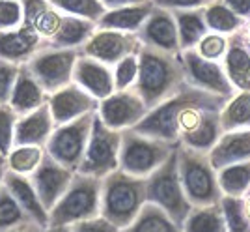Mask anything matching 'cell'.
Instances as JSON below:
<instances>
[{
    "instance_id": "obj_1",
    "label": "cell",
    "mask_w": 250,
    "mask_h": 232,
    "mask_svg": "<svg viewBox=\"0 0 250 232\" xmlns=\"http://www.w3.org/2000/svg\"><path fill=\"white\" fill-rule=\"evenodd\" d=\"M226 101L220 95L187 85L181 92L151 109L133 129L147 137L179 144L181 135L196 129L208 111L220 113Z\"/></svg>"
},
{
    "instance_id": "obj_2",
    "label": "cell",
    "mask_w": 250,
    "mask_h": 232,
    "mask_svg": "<svg viewBox=\"0 0 250 232\" xmlns=\"http://www.w3.org/2000/svg\"><path fill=\"white\" fill-rule=\"evenodd\" d=\"M187 85L181 53H165L142 45L138 53V77L133 90L142 97L147 111L181 92Z\"/></svg>"
},
{
    "instance_id": "obj_3",
    "label": "cell",
    "mask_w": 250,
    "mask_h": 232,
    "mask_svg": "<svg viewBox=\"0 0 250 232\" xmlns=\"http://www.w3.org/2000/svg\"><path fill=\"white\" fill-rule=\"evenodd\" d=\"M146 202V178L120 169L101 178V217L118 229L135 221Z\"/></svg>"
},
{
    "instance_id": "obj_4",
    "label": "cell",
    "mask_w": 250,
    "mask_h": 232,
    "mask_svg": "<svg viewBox=\"0 0 250 232\" xmlns=\"http://www.w3.org/2000/svg\"><path fill=\"white\" fill-rule=\"evenodd\" d=\"M101 215V178L75 172L62 199L49 211V227H69L73 223Z\"/></svg>"
},
{
    "instance_id": "obj_5",
    "label": "cell",
    "mask_w": 250,
    "mask_h": 232,
    "mask_svg": "<svg viewBox=\"0 0 250 232\" xmlns=\"http://www.w3.org/2000/svg\"><path fill=\"white\" fill-rule=\"evenodd\" d=\"M177 170H179L183 191L192 206L219 204L222 199V191L219 187L217 170L213 169L208 154L179 144Z\"/></svg>"
},
{
    "instance_id": "obj_6",
    "label": "cell",
    "mask_w": 250,
    "mask_h": 232,
    "mask_svg": "<svg viewBox=\"0 0 250 232\" xmlns=\"http://www.w3.org/2000/svg\"><path fill=\"white\" fill-rule=\"evenodd\" d=\"M146 199L167 211L174 221L183 227L192 204L181 186L177 170V148L170 158L146 178Z\"/></svg>"
},
{
    "instance_id": "obj_7",
    "label": "cell",
    "mask_w": 250,
    "mask_h": 232,
    "mask_svg": "<svg viewBox=\"0 0 250 232\" xmlns=\"http://www.w3.org/2000/svg\"><path fill=\"white\" fill-rule=\"evenodd\" d=\"M177 146L179 144L136 133L133 127L124 129L120 146V170L133 176L147 178L176 152Z\"/></svg>"
},
{
    "instance_id": "obj_8",
    "label": "cell",
    "mask_w": 250,
    "mask_h": 232,
    "mask_svg": "<svg viewBox=\"0 0 250 232\" xmlns=\"http://www.w3.org/2000/svg\"><path fill=\"white\" fill-rule=\"evenodd\" d=\"M120 146H122V131L110 129L103 124V120L95 113L92 133L88 139V146L84 152L83 163L79 172L104 178L106 174L120 169Z\"/></svg>"
},
{
    "instance_id": "obj_9",
    "label": "cell",
    "mask_w": 250,
    "mask_h": 232,
    "mask_svg": "<svg viewBox=\"0 0 250 232\" xmlns=\"http://www.w3.org/2000/svg\"><path fill=\"white\" fill-rule=\"evenodd\" d=\"M95 113H88V115L81 116L77 120H71L67 124L56 126L49 142L45 144V152L51 158L56 159L60 165L67 167L73 172H79L84 152L88 146V139L92 133Z\"/></svg>"
},
{
    "instance_id": "obj_10",
    "label": "cell",
    "mask_w": 250,
    "mask_h": 232,
    "mask_svg": "<svg viewBox=\"0 0 250 232\" xmlns=\"http://www.w3.org/2000/svg\"><path fill=\"white\" fill-rule=\"evenodd\" d=\"M79 54V49H54L43 45L26 66L43 90L51 95L73 83V68Z\"/></svg>"
},
{
    "instance_id": "obj_11",
    "label": "cell",
    "mask_w": 250,
    "mask_h": 232,
    "mask_svg": "<svg viewBox=\"0 0 250 232\" xmlns=\"http://www.w3.org/2000/svg\"><path fill=\"white\" fill-rule=\"evenodd\" d=\"M181 56L185 64V77L190 86L206 90L209 94L220 95L224 99H229L237 94L235 86L229 83L228 75L222 68V62L206 60L194 49L183 51Z\"/></svg>"
},
{
    "instance_id": "obj_12",
    "label": "cell",
    "mask_w": 250,
    "mask_h": 232,
    "mask_svg": "<svg viewBox=\"0 0 250 232\" xmlns=\"http://www.w3.org/2000/svg\"><path fill=\"white\" fill-rule=\"evenodd\" d=\"M147 113L149 111L146 103L133 88L114 90L108 97L99 101V109H97V115L103 120L104 126L118 131L138 126Z\"/></svg>"
},
{
    "instance_id": "obj_13",
    "label": "cell",
    "mask_w": 250,
    "mask_h": 232,
    "mask_svg": "<svg viewBox=\"0 0 250 232\" xmlns=\"http://www.w3.org/2000/svg\"><path fill=\"white\" fill-rule=\"evenodd\" d=\"M140 49H142V43L136 38V34L97 28L88 43L81 49V53L112 68L114 64L124 60L125 56L138 54Z\"/></svg>"
},
{
    "instance_id": "obj_14",
    "label": "cell",
    "mask_w": 250,
    "mask_h": 232,
    "mask_svg": "<svg viewBox=\"0 0 250 232\" xmlns=\"http://www.w3.org/2000/svg\"><path fill=\"white\" fill-rule=\"evenodd\" d=\"M73 170L60 165L56 159L51 158L45 152L42 163L30 174L32 186L38 193L42 204L45 206V210L51 211L54 208V204L62 199V195L65 193V189L69 187V184L73 180Z\"/></svg>"
},
{
    "instance_id": "obj_15",
    "label": "cell",
    "mask_w": 250,
    "mask_h": 232,
    "mask_svg": "<svg viewBox=\"0 0 250 232\" xmlns=\"http://www.w3.org/2000/svg\"><path fill=\"white\" fill-rule=\"evenodd\" d=\"M47 103L51 109L54 126L67 124L71 120H77L88 113H95L99 109V101L94 95H90L75 83H69L67 86L51 94Z\"/></svg>"
},
{
    "instance_id": "obj_16",
    "label": "cell",
    "mask_w": 250,
    "mask_h": 232,
    "mask_svg": "<svg viewBox=\"0 0 250 232\" xmlns=\"http://www.w3.org/2000/svg\"><path fill=\"white\" fill-rule=\"evenodd\" d=\"M136 38L144 47H153L165 53H181L176 19L170 10L155 6L144 24L138 28Z\"/></svg>"
},
{
    "instance_id": "obj_17",
    "label": "cell",
    "mask_w": 250,
    "mask_h": 232,
    "mask_svg": "<svg viewBox=\"0 0 250 232\" xmlns=\"http://www.w3.org/2000/svg\"><path fill=\"white\" fill-rule=\"evenodd\" d=\"M73 83L90 95H94L97 101H103L104 97H108L116 90L112 68L83 53L79 54L75 62Z\"/></svg>"
},
{
    "instance_id": "obj_18",
    "label": "cell",
    "mask_w": 250,
    "mask_h": 232,
    "mask_svg": "<svg viewBox=\"0 0 250 232\" xmlns=\"http://www.w3.org/2000/svg\"><path fill=\"white\" fill-rule=\"evenodd\" d=\"M43 43L45 40L26 23L13 30H0V58L17 66L28 64Z\"/></svg>"
},
{
    "instance_id": "obj_19",
    "label": "cell",
    "mask_w": 250,
    "mask_h": 232,
    "mask_svg": "<svg viewBox=\"0 0 250 232\" xmlns=\"http://www.w3.org/2000/svg\"><path fill=\"white\" fill-rule=\"evenodd\" d=\"M54 129L56 126L52 120L49 103H43L40 109L24 116H19L15 124V133H13V146L28 144V146L45 148Z\"/></svg>"
},
{
    "instance_id": "obj_20",
    "label": "cell",
    "mask_w": 250,
    "mask_h": 232,
    "mask_svg": "<svg viewBox=\"0 0 250 232\" xmlns=\"http://www.w3.org/2000/svg\"><path fill=\"white\" fill-rule=\"evenodd\" d=\"M208 156L215 170L233 163L250 161V129L224 131Z\"/></svg>"
},
{
    "instance_id": "obj_21",
    "label": "cell",
    "mask_w": 250,
    "mask_h": 232,
    "mask_svg": "<svg viewBox=\"0 0 250 232\" xmlns=\"http://www.w3.org/2000/svg\"><path fill=\"white\" fill-rule=\"evenodd\" d=\"M4 186L10 189V193L15 197V201L19 202L22 211L38 227H42V229L49 227V211L45 210V206L40 201L38 193H36L34 186H32L30 176H24V174H17V172L8 170L6 176H4Z\"/></svg>"
},
{
    "instance_id": "obj_22",
    "label": "cell",
    "mask_w": 250,
    "mask_h": 232,
    "mask_svg": "<svg viewBox=\"0 0 250 232\" xmlns=\"http://www.w3.org/2000/svg\"><path fill=\"white\" fill-rule=\"evenodd\" d=\"M47 99H49V94L36 81L30 68L26 64H21L13 90H11L10 101H8L11 109L19 116H24L32 111H36V109H40L43 103H47Z\"/></svg>"
},
{
    "instance_id": "obj_23",
    "label": "cell",
    "mask_w": 250,
    "mask_h": 232,
    "mask_svg": "<svg viewBox=\"0 0 250 232\" xmlns=\"http://www.w3.org/2000/svg\"><path fill=\"white\" fill-rule=\"evenodd\" d=\"M97 30V23L75 17V15H65L62 13V21L54 36L45 40L43 45H49L54 49H83Z\"/></svg>"
},
{
    "instance_id": "obj_24",
    "label": "cell",
    "mask_w": 250,
    "mask_h": 232,
    "mask_svg": "<svg viewBox=\"0 0 250 232\" xmlns=\"http://www.w3.org/2000/svg\"><path fill=\"white\" fill-rule=\"evenodd\" d=\"M222 68L237 92L250 90V51L243 45L237 32L228 36V51L222 58Z\"/></svg>"
},
{
    "instance_id": "obj_25",
    "label": "cell",
    "mask_w": 250,
    "mask_h": 232,
    "mask_svg": "<svg viewBox=\"0 0 250 232\" xmlns=\"http://www.w3.org/2000/svg\"><path fill=\"white\" fill-rule=\"evenodd\" d=\"M153 8H155L153 0H147V2L135 4V6H125V8H118V10H108L104 11V15L97 21V28L136 34L138 28L147 19V15L153 11Z\"/></svg>"
},
{
    "instance_id": "obj_26",
    "label": "cell",
    "mask_w": 250,
    "mask_h": 232,
    "mask_svg": "<svg viewBox=\"0 0 250 232\" xmlns=\"http://www.w3.org/2000/svg\"><path fill=\"white\" fill-rule=\"evenodd\" d=\"M176 19L177 36H179V49L181 53L188 49H196L200 40L209 32L206 19H204V8L202 10H170Z\"/></svg>"
},
{
    "instance_id": "obj_27",
    "label": "cell",
    "mask_w": 250,
    "mask_h": 232,
    "mask_svg": "<svg viewBox=\"0 0 250 232\" xmlns=\"http://www.w3.org/2000/svg\"><path fill=\"white\" fill-rule=\"evenodd\" d=\"M222 133L224 131H222V126H220V113L208 111L196 129L181 135V142L179 144L192 148V150L202 152V154H209L211 148L219 142Z\"/></svg>"
},
{
    "instance_id": "obj_28",
    "label": "cell",
    "mask_w": 250,
    "mask_h": 232,
    "mask_svg": "<svg viewBox=\"0 0 250 232\" xmlns=\"http://www.w3.org/2000/svg\"><path fill=\"white\" fill-rule=\"evenodd\" d=\"M122 232H183V227H179L163 208L146 202L135 221L122 229Z\"/></svg>"
},
{
    "instance_id": "obj_29",
    "label": "cell",
    "mask_w": 250,
    "mask_h": 232,
    "mask_svg": "<svg viewBox=\"0 0 250 232\" xmlns=\"http://www.w3.org/2000/svg\"><path fill=\"white\" fill-rule=\"evenodd\" d=\"M183 232H226V221L220 202L192 206L183 223Z\"/></svg>"
},
{
    "instance_id": "obj_30",
    "label": "cell",
    "mask_w": 250,
    "mask_h": 232,
    "mask_svg": "<svg viewBox=\"0 0 250 232\" xmlns=\"http://www.w3.org/2000/svg\"><path fill=\"white\" fill-rule=\"evenodd\" d=\"M204 19L209 32H217L222 36H231L245 26V19L235 15L222 0L211 2L208 8H204Z\"/></svg>"
},
{
    "instance_id": "obj_31",
    "label": "cell",
    "mask_w": 250,
    "mask_h": 232,
    "mask_svg": "<svg viewBox=\"0 0 250 232\" xmlns=\"http://www.w3.org/2000/svg\"><path fill=\"white\" fill-rule=\"evenodd\" d=\"M220 126L222 131L250 129V90L237 92L226 101L220 111Z\"/></svg>"
},
{
    "instance_id": "obj_32",
    "label": "cell",
    "mask_w": 250,
    "mask_h": 232,
    "mask_svg": "<svg viewBox=\"0 0 250 232\" xmlns=\"http://www.w3.org/2000/svg\"><path fill=\"white\" fill-rule=\"evenodd\" d=\"M217 180L222 195L245 197L250 189V161L222 167L217 170Z\"/></svg>"
},
{
    "instance_id": "obj_33",
    "label": "cell",
    "mask_w": 250,
    "mask_h": 232,
    "mask_svg": "<svg viewBox=\"0 0 250 232\" xmlns=\"http://www.w3.org/2000/svg\"><path fill=\"white\" fill-rule=\"evenodd\" d=\"M43 156H45V148L42 146H28V144L13 146L10 150V154L6 156L8 170L30 176L32 172L38 169V165L42 163Z\"/></svg>"
},
{
    "instance_id": "obj_34",
    "label": "cell",
    "mask_w": 250,
    "mask_h": 232,
    "mask_svg": "<svg viewBox=\"0 0 250 232\" xmlns=\"http://www.w3.org/2000/svg\"><path fill=\"white\" fill-rule=\"evenodd\" d=\"M220 206L226 221V232H250V217L243 197L222 195Z\"/></svg>"
},
{
    "instance_id": "obj_35",
    "label": "cell",
    "mask_w": 250,
    "mask_h": 232,
    "mask_svg": "<svg viewBox=\"0 0 250 232\" xmlns=\"http://www.w3.org/2000/svg\"><path fill=\"white\" fill-rule=\"evenodd\" d=\"M49 4L60 13L83 17L94 23L99 21L106 11L99 0H49Z\"/></svg>"
},
{
    "instance_id": "obj_36",
    "label": "cell",
    "mask_w": 250,
    "mask_h": 232,
    "mask_svg": "<svg viewBox=\"0 0 250 232\" xmlns=\"http://www.w3.org/2000/svg\"><path fill=\"white\" fill-rule=\"evenodd\" d=\"M24 221H32V219L22 211V208L10 193V189L6 186H2L0 187V232L13 229Z\"/></svg>"
},
{
    "instance_id": "obj_37",
    "label": "cell",
    "mask_w": 250,
    "mask_h": 232,
    "mask_svg": "<svg viewBox=\"0 0 250 232\" xmlns=\"http://www.w3.org/2000/svg\"><path fill=\"white\" fill-rule=\"evenodd\" d=\"M196 53L211 62H222L224 54L228 51V36H222L217 32H208L194 49Z\"/></svg>"
},
{
    "instance_id": "obj_38",
    "label": "cell",
    "mask_w": 250,
    "mask_h": 232,
    "mask_svg": "<svg viewBox=\"0 0 250 232\" xmlns=\"http://www.w3.org/2000/svg\"><path fill=\"white\" fill-rule=\"evenodd\" d=\"M112 75H114V88L116 90H125L133 88L138 77V54L125 56L124 60L112 66Z\"/></svg>"
},
{
    "instance_id": "obj_39",
    "label": "cell",
    "mask_w": 250,
    "mask_h": 232,
    "mask_svg": "<svg viewBox=\"0 0 250 232\" xmlns=\"http://www.w3.org/2000/svg\"><path fill=\"white\" fill-rule=\"evenodd\" d=\"M19 120V115L11 109L10 103L0 105V154L8 156L13 148V133H15V124Z\"/></svg>"
},
{
    "instance_id": "obj_40",
    "label": "cell",
    "mask_w": 250,
    "mask_h": 232,
    "mask_svg": "<svg viewBox=\"0 0 250 232\" xmlns=\"http://www.w3.org/2000/svg\"><path fill=\"white\" fill-rule=\"evenodd\" d=\"M24 23L21 0H0V30H13Z\"/></svg>"
},
{
    "instance_id": "obj_41",
    "label": "cell",
    "mask_w": 250,
    "mask_h": 232,
    "mask_svg": "<svg viewBox=\"0 0 250 232\" xmlns=\"http://www.w3.org/2000/svg\"><path fill=\"white\" fill-rule=\"evenodd\" d=\"M19 68L21 66L6 62V60L0 58V105L10 101L11 90H13V85H15Z\"/></svg>"
},
{
    "instance_id": "obj_42",
    "label": "cell",
    "mask_w": 250,
    "mask_h": 232,
    "mask_svg": "<svg viewBox=\"0 0 250 232\" xmlns=\"http://www.w3.org/2000/svg\"><path fill=\"white\" fill-rule=\"evenodd\" d=\"M71 232H122L116 225L106 221L104 217H94V219H86V221H79L69 225Z\"/></svg>"
},
{
    "instance_id": "obj_43",
    "label": "cell",
    "mask_w": 250,
    "mask_h": 232,
    "mask_svg": "<svg viewBox=\"0 0 250 232\" xmlns=\"http://www.w3.org/2000/svg\"><path fill=\"white\" fill-rule=\"evenodd\" d=\"M215 0H153V4L165 10H202Z\"/></svg>"
},
{
    "instance_id": "obj_44",
    "label": "cell",
    "mask_w": 250,
    "mask_h": 232,
    "mask_svg": "<svg viewBox=\"0 0 250 232\" xmlns=\"http://www.w3.org/2000/svg\"><path fill=\"white\" fill-rule=\"evenodd\" d=\"M229 10L235 15H239L241 19L250 21V0H222Z\"/></svg>"
},
{
    "instance_id": "obj_45",
    "label": "cell",
    "mask_w": 250,
    "mask_h": 232,
    "mask_svg": "<svg viewBox=\"0 0 250 232\" xmlns=\"http://www.w3.org/2000/svg\"><path fill=\"white\" fill-rule=\"evenodd\" d=\"M104 6V10H118V8H125V6H135V4H142L147 0H99Z\"/></svg>"
},
{
    "instance_id": "obj_46",
    "label": "cell",
    "mask_w": 250,
    "mask_h": 232,
    "mask_svg": "<svg viewBox=\"0 0 250 232\" xmlns=\"http://www.w3.org/2000/svg\"><path fill=\"white\" fill-rule=\"evenodd\" d=\"M43 229L42 227H38L34 221H24L21 225H17V227H13V229H8V231H2V232H42Z\"/></svg>"
},
{
    "instance_id": "obj_47",
    "label": "cell",
    "mask_w": 250,
    "mask_h": 232,
    "mask_svg": "<svg viewBox=\"0 0 250 232\" xmlns=\"http://www.w3.org/2000/svg\"><path fill=\"white\" fill-rule=\"evenodd\" d=\"M237 34H239V38H241V42H243V45H245V47H247V49L250 51V21L245 23V26H243V28H241Z\"/></svg>"
},
{
    "instance_id": "obj_48",
    "label": "cell",
    "mask_w": 250,
    "mask_h": 232,
    "mask_svg": "<svg viewBox=\"0 0 250 232\" xmlns=\"http://www.w3.org/2000/svg\"><path fill=\"white\" fill-rule=\"evenodd\" d=\"M8 172V163H6V156L0 154V187L4 186V176Z\"/></svg>"
},
{
    "instance_id": "obj_49",
    "label": "cell",
    "mask_w": 250,
    "mask_h": 232,
    "mask_svg": "<svg viewBox=\"0 0 250 232\" xmlns=\"http://www.w3.org/2000/svg\"><path fill=\"white\" fill-rule=\"evenodd\" d=\"M42 232H71V229L69 227H47Z\"/></svg>"
},
{
    "instance_id": "obj_50",
    "label": "cell",
    "mask_w": 250,
    "mask_h": 232,
    "mask_svg": "<svg viewBox=\"0 0 250 232\" xmlns=\"http://www.w3.org/2000/svg\"><path fill=\"white\" fill-rule=\"evenodd\" d=\"M243 199H245V206H247V213H249V217H250V193H249V195H245Z\"/></svg>"
},
{
    "instance_id": "obj_51",
    "label": "cell",
    "mask_w": 250,
    "mask_h": 232,
    "mask_svg": "<svg viewBox=\"0 0 250 232\" xmlns=\"http://www.w3.org/2000/svg\"><path fill=\"white\" fill-rule=\"evenodd\" d=\"M249 193H250V189H249ZM249 193H247V195H249Z\"/></svg>"
}]
</instances>
